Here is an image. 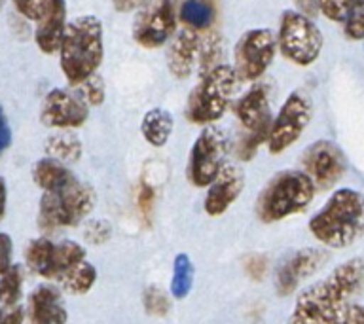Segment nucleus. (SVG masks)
Instances as JSON below:
<instances>
[{"mask_svg": "<svg viewBox=\"0 0 364 324\" xmlns=\"http://www.w3.org/2000/svg\"><path fill=\"white\" fill-rule=\"evenodd\" d=\"M105 55L102 23L99 17L85 14L67 23L63 34L59 59L68 84L76 85L97 72Z\"/></svg>", "mask_w": 364, "mask_h": 324, "instance_id": "nucleus-3", "label": "nucleus"}, {"mask_svg": "<svg viewBox=\"0 0 364 324\" xmlns=\"http://www.w3.org/2000/svg\"><path fill=\"white\" fill-rule=\"evenodd\" d=\"M114 2V8L118 11H131V10H136V8H141L146 0H112Z\"/></svg>", "mask_w": 364, "mask_h": 324, "instance_id": "nucleus-44", "label": "nucleus"}, {"mask_svg": "<svg viewBox=\"0 0 364 324\" xmlns=\"http://www.w3.org/2000/svg\"><path fill=\"white\" fill-rule=\"evenodd\" d=\"M85 261V249L76 241H63L55 244V252H53V261H51V273L50 279H59L67 275L70 269L80 266Z\"/></svg>", "mask_w": 364, "mask_h": 324, "instance_id": "nucleus-23", "label": "nucleus"}, {"mask_svg": "<svg viewBox=\"0 0 364 324\" xmlns=\"http://www.w3.org/2000/svg\"><path fill=\"white\" fill-rule=\"evenodd\" d=\"M73 91L87 104V107H101L105 102V80L101 74H91L84 82L73 85Z\"/></svg>", "mask_w": 364, "mask_h": 324, "instance_id": "nucleus-30", "label": "nucleus"}, {"mask_svg": "<svg viewBox=\"0 0 364 324\" xmlns=\"http://www.w3.org/2000/svg\"><path fill=\"white\" fill-rule=\"evenodd\" d=\"M243 267L252 281H262L267 273V258L264 254H249L243 260Z\"/></svg>", "mask_w": 364, "mask_h": 324, "instance_id": "nucleus-36", "label": "nucleus"}, {"mask_svg": "<svg viewBox=\"0 0 364 324\" xmlns=\"http://www.w3.org/2000/svg\"><path fill=\"white\" fill-rule=\"evenodd\" d=\"M11 2L23 17H27L31 21H38L40 17L44 16V11L48 10L51 0H11Z\"/></svg>", "mask_w": 364, "mask_h": 324, "instance_id": "nucleus-34", "label": "nucleus"}, {"mask_svg": "<svg viewBox=\"0 0 364 324\" xmlns=\"http://www.w3.org/2000/svg\"><path fill=\"white\" fill-rule=\"evenodd\" d=\"M33 178L34 184L42 188L44 192H55V190H61L73 180H76V176L67 169V165L51 158L38 159L34 163Z\"/></svg>", "mask_w": 364, "mask_h": 324, "instance_id": "nucleus-20", "label": "nucleus"}, {"mask_svg": "<svg viewBox=\"0 0 364 324\" xmlns=\"http://www.w3.org/2000/svg\"><path fill=\"white\" fill-rule=\"evenodd\" d=\"M0 303L6 307L17 306L23 290V271L19 266H11L4 275H0Z\"/></svg>", "mask_w": 364, "mask_h": 324, "instance_id": "nucleus-29", "label": "nucleus"}, {"mask_svg": "<svg viewBox=\"0 0 364 324\" xmlns=\"http://www.w3.org/2000/svg\"><path fill=\"white\" fill-rule=\"evenodd\" d=\"M11 144V129L10 124H8V119H6V114L0 107V156L10 148Z\"/></svg>", "mask_w": 364, "mask_h": 324, "instance_id": "nucleus-42", "label": "nucleus"}, {"mask_svg": "<svg viewBox=\"0 0 364 324\" xmlns=\"http://www.w3.org/2000/svg\"><path fill=\"white\" fill-rule=\"evenodd\" d=\"M25 309L21 306H10L0 309V324H23Z\"/></svg>", "mask_w": 364, "mask_h": 324, "instance_id": "nucleus-41", "label": "nucleus"}, {"mask_svg": "<svg viewBox=\"0 0 364 324\" xmlns=\"http://www.w3.org/2000/svg\"><path fill=\"white\" fill-rule=\"evenodd\" d=\"M267 136H269V131H247V135L241 139L237 146V156L243 161H249L256 156L258 148L267 142Z\"/></svg>", "mask_w": 364, "mask_h": 324, "instance_id": "nucleus-33", "label": "nucleus"}, {"mask_svg": "<svg viewBox=\"0 0 364 324\" xmlns=\"http://www.w3.org/2000/svg\"><path fill=\"white\" fill-rule=\"evenodd\" d=\"M65 28H67V4L65 0H51L48 10L36 21L34 28V42L38 50L46 55L59 51Z\"/></svg>", "mask_w": 364, "mask_h": 324, "instance_id": "nucleus-17", "label": "nucleus"}, {"mask_svg": "<svg viewBox=\"0 0 364 324\" xmlns=\"http://www.w3.org/2000/svg\"><path fill=\"white\" fill-rule=\"evenodd\" d=\"M28 323L31 324H65L67 311L59 290L42 284L28 296Z\"/></svg>", "mask_w": 364, "mask_h": 324, "instance_id": "nucleus-19", "label": "nucleus"}, {"mask_svg": "<svg viewBox=\"0 0 364 324\" xmlns=\"http://www.w3.org/2000/svg\"><path fill=\"white\" fill-rule=\"evenodd\" d=\"M2 2H4V0H0V6H2Z\"/></svg>", "mask_w": 364, "mask_h": 324, "instance_id": "nucleus-46", "label": "nucleus"}, {"mask_svg": "<svg viewBox=\"0 0 364 324\" xmlns=\"http://www.w3.org/2000/svg\"><path fill=\"white\" fill-rule=\"evenodd\" d=\"M136 201H139V209H141V215L144 218H150L154 209V201H156V190H154L150 184H142L139 188V195H136Z\"/></svg>", "mask_w": 364, "mask_h": 324, "instance_id": "nucleus-38", "label": "nucleus"}, {"mask_svg": "<svg viewBox=\"0 0 364 324\" xmlns=\"http://www.w3.org/2000/svg\"><path fill=\"white\" fill-rule=\"evenodd\" d=\"M237 84V74L230 65H218L209 72L201 74L199 84L188 97V122L198 125H210L218 122L226 112Z\"/></svg>", "mask_w": 364, "mask_h": 324, "instance_id": "nucleus-5", "label": "nucleus"}, {"mask_svg": "<svg viewBox=\"0 0 364 324\" xmlns=\"http://www.w3.org/2000/svg\"><path fill=\"white\" fill-rule=\"evenodd\" d=\"M193 284V264L186 254H178L173 264V279H171V294L182 300L190 294Z\"/></svg>", "mask_w": 364, "mask_h": 324, "instance_id": "nucleus-27", "label": "nucleus"}, {"mask_svg": "<svg viewBox=\"0 0 364 324\" xmlns=\"http://www.w3.org/2000/svg\"><path fill=\"white\" fill-rule=\"evenodd\" d=\"M277 40L269 28H250L235 44V74L239 80H258L273 63Z\"/></svg>", "mask_w": 364, "mask_h": 324, "instance_id": "nucleus-11", "label": "nucleus"}, {"mask_svg": "<svg viewBox=\"0 0 364 324\" xmlns=\"http://www.w3.org/2000/svg\"><path fill=\"white\" fill-rule=\"evenodd\" d=\"M6 201H8V188H6V180L0 176V220L6 215Z\"/></svg>", "mask_w": 364, "mask_h": 324, "instance_id": "nucleus-45", "label": "nucleus"}, {"mask_svg": "<svg viewBox=\"0 0 364 324\" xmlns=\"http://www.w3.org/2000/svg\"><path fill=\"white\" fill-rule=\"evenodd\" d=\"M46 153H48V158L57 159L61 163H74L82 156V142L74 133L61 131V133L48 136Z\"/></svg>", "mask_w": 364, "mask_h": 324, "instance_id": "nucleus-22", "label": "nucleus"}, {"mask_svg": "<svg viewBox=\"0 0 364 324\" xmlns=\"http://www.w3.org/2000/svg\"><path fill=\"white\" fill-rule=\"evenodd\" d=\"M110 233H112V230L108 226V222L105 220H93L85 227V239L93 244L107 243L110 239Z\"/></svg>", "mask_w": 364, "mask_h": 324, "instance_id": "nucleus-37", "label": "nucleus"}, {"mask_svg": "<svg viewBox=\"0 0 364 324\" xmlns=\"http://www.w3.org/2000/svg\"><path fill=\"white\" fill-rule=\"evenodd\" d=\"M315 198V184L301 171H281L267 182L256 201V215L272 224L306 210Z\"/></svg>", "mask_w": 364, "mask_h": 324, "instance_id": "nucleus-4", "label": "nucleus"}, {"mask_svg": "<svg viewBox=\"0 0 364 324\" xmlns=\"http://www.w3.org/2000/svg\"><path fill=\"white\" fill-rule=\"evenodd\" d=\"M141 133L148 144L161 148L167 144L173 133V116L165 108H152L144 114L141 122Z\"/></svg>", "mask_w": 364, "mask_h": 324, "instance_id": "nucleus-21", "label": "nucleus"}, {"mask_svg": "<svg viewBox=\"0 0 364 324\" xmlns=\"http://www.w3.org/2000/svg\"><path fill=\"white\" fill-rule=\"evenodd\" d=\"M176 33V11L173 0H146L133 21V38L139 45L154 50Z\"/></svg>", "mask_w": 364, "mask_h": 324, "instance_id": "nucleus-10", "label": "nucleus"}, {"mask_svg": "<svg viewBox=\"0 0 364 324\" xmlns=\"http://www.w3.org/2000/svg\"><path fill=\"white\" fill-rule=\"evenodd\" d=\"M199 45H201V34L193 28L184 27L173 34L167 50V67L175 78H190L196 63L199 61Z\"/></svg>", "mask_w": 364, "mask_h": 324, "instance_id": "nucleus-16", "label": "nucleus"}, {"mask_svg": "<svg viewBox=\"0 0 364 324\" xmlns=\"http://www.w3.org/2000/svg\"><path fill=\"white\" fill-rule=\"evenodd\" d=\"M245 186L243 171L237 165H224L216 178L209 184V192L205 198V212L210 216L224 215L235 199L241 195Z\"/></svg>", "mask_w": 364, "mask_h": 324, "instance_id": "nucleus-15", "label": "nucleus"}, {"mask_svg": "<svg viewBox=\"0 0 364 324\" xmlns=\"http://www.w3.org/2000/svg\"><path fill=\"white\" fill-rule=\"evenodd\" d=\"M296 8H298V14H301V16L309 17V19H313V17L318 16V2L317 0H294Z\"/></svg>", "mask_w": 364, "mask_h": 324, "instance_id": "nucleus-43", "label": "nucleus"}, {"mask_svg": "<svg viewBox=\"0 0 364 324\" xmlns=\"http://www.w3.org/2000/svg\"><path fill=\"white\" fill-rule=\"evenodd\" d=\"M228 153V136L218 127L207 125L193 142L188 159V180L193 186L207 188L224 167Z\"/></svg>", "mask_w": 364, "mask_h": 324, "instance_id": "nucleus-8", "label": "nucleus"}, {"mask_svg": "<svg viewBox=\"0 0 364 324\" xmlns=\"http://www.w3.org/2000/svg\"><path fill=\"white\" fill-rule=\"evenodd\" d=\"M364 286V260L351 258L298 296L289 324H334Z\"/></svg>", "mask_w": 364, "mask_h": 324, "instance_id": "nucleus-1", "label": "nucleus"}, {"mask_svg": "<svg viewBox=\"0 0 364 324\" xmlns=\"http://www.w3.org/2000/svg\"><path fill=\"white\" fill-rule=\"evenodd\" d=\"M318 11L328 17L330 21H343L353 0H317Z\"/></svg>", "mask_w": 364, "mask_h": 324, "instance_id": "nucleus-35", "label": "nucleus"}, {"mask_svg": "<svg viewBox=\"0 0 364 324\" xmlns=\"http://www.w3.org/2000/svg\"><path fill=\"white\" fill-rule=\"evenodd\" d=\"M309 232L330 249H346L364 235V195L351 188L336 190L309 220Z\"/></svg>", "mask_w": 364, "mask_h": 324, "instance_id": "nucleus-2", "label": "nucleus"}, {"mask_svg": "<svg viewBox=\"0 0 364 324\" xmlns=\"http://www.w3.org/2000/svg\"><path fill=\"white\" fill-rule=\"evenodd\" d=\"M343 31L347 38L364 40V0H353L343 17Z\"/></svg>", "mask_w": 364, "mask_h": 324, "instance_id": "nucleus-31", "label": "nucleus"}, {"mask_svg": "<svg viewBox=\"0 0 364 324\" xmlns=\"http://www.w3.org/2000/svg\"><path fill=\"white\" fill-rule=\"evenodd\" d=\"M93 207H95V192L91 190V186L76 178L61 190L44 192L40 199L38 226L46 233L76 226L90 215Z\"/></svg>", "mask_w": 364, "mask_h": 324, "instance_id": "nucleus-6", "label": "nucleus"}, {"mask_svg": "<svg viewBox=\"0 0 364 324\" xmlns=\"http://www.w3.org/2000/svg\"><path fill=\"white\" fill-rule=\"evenodd\" d=\"M11 252H14L11 237L6 233H0V275H4L11 267Z\"/></svg>", "mask_w": 364, "mask_h": 324, "instance_id": "nucleus-39", "label": "nucleus"}, {"mask_svg": "<svg viewBox=\"0 0 364 324\" xmlns=\"http://www.w3.org/2000/svg\"><path fill=\"white\" fill-rule=\"evenodd\" d=\"M311 114L313 108L309 97L301 91H292L279 110L277 118L272 122V129L267 136L269 152L281 153L292 146L309 125Z\"/></svg>", "mask_w": 364, "mask_h": 324, "instance_id": "nucleus-9", "label": "nucleus"}, {"mask_svg": "<svg viewBox=\"0 0 364 324\" xmlns=\"http://www.w3.org/2000/svg\"><path fill=\"white\" fill-rule=\"evenodd\" d=\"M97 281V271L95 267L87 264V261H82L80 266H76L74 269L67 273V275H63L59 279V283L65 290H67L68 294H85V292H90L93 288V284Z\"/></svg>", "mask_w": 364, "mask_h": 324, "instance_id": "nucleus-26", "label": "nucleus"}, {"mask_svg": "<svg viewBox=\"0 0 364 324\" xmlns=\"http://www.w3.org/2000/svg\"><path fill=\"white\" fill-rule=\"evenodd\" d=\"M279 48L290 63L307 67L317 61L323 50V34L313 19L287 10L279 23Z\"/></svg>", "mask_w": 364, "mask_h": 324, "instance_id": "nucleus-7", "label": "nucleus"}, {"mask_svg": "<svg viewBox=\"0 0 364 324\" xmlns=\"http://www.w3.org/2000/svg\"><path fill=\"white\" fill-rule=\"evenodd\" d=\"M90 116V107L80 99L73 90L55 87L44 97V104L40 110L42 124L51 129H74L85 124Z\"/></svg>", "mask_w": 364, "mask_h": 324, "instance_id": "nucleus-13", "label": "nucleus"}, {"mask_svg": "<svg viewBox=\"0 0 364 324\" xmlns=\"http://www.w3.org/2000/svg\"><path fill=\"white\" fill-rule=\"evenodd\" d=\"M181 19L188 28L193 31H209L215 21V8L210 0H184L181 6Z\"/></svg>", "mask_w": 364, "mask_h": 324, "instance_id": "nucleus-25", "label": "nucleus"}, {"mask_svg": "<svg viewBox=\"0 0 364 324\" xmlns=\"http://www.w3.org/2000/svg\"><path fill=\"white\" fill-rule=\"evenodd\" d=\"M328 260V252L323 249H298L279 261L275 269V290L279 296H290L304 279L311 277Z\"/></svg>", "mask_w": 364, "mask_h": 324, "instance_id": "nucleus-14", "label": "nucleus"}, {"mask_svg": "<svg viewBox=\"0 0 364 324\" xmlns=\"http://www.w3.org/2000/svg\"><path fill=\"white\" fill-rule=\"evenodd\" d=\"M224 55L220 34L210 31L205 36H201V45H199V72L205 74L213 70L215 67L222 65L220 57Z\"/></svg>", "mask_w": 364, "mask_h": 324, "instance_id": "nucleus-28", "label": "nucleus"}, {"mask_svg": "<svg viewBox=\"0 0 364 324\" xmlns=\"http://www.w3.org/2000/svg\"><path fill=\"white\" fill-rule=\"evenodd\" d=\"M334 324H364V306H349Z\"/></svg>", "mask_w": 364, "mask_h": 324, "instance_id": "nucleus-40", "label": "nucleus"}, {"mask_svg": "<svg viewBox=\"0 0 364 324\" xmlns=\"http://www.w3.org/2000/svg\"><path fill=\"white\" fill-rule=\"evenodd\" d=\"M301 165L318 190H328L334 186L347 171L346 156L330 141H317L307 146L301 156Z\"/></svg>", "mask_w": 364, "mask_h": 324, "instance_id": "nucleus-12", "label": "nucleus"}, {"mask_svg": "<svg viewBox=\"0 0 364 324\" xmlns=\"http://www.w3.org/2000/svg\"><path fill=\"white\" fill-rule=\"evenodd\" d=\"M142 306H144L148 315L165 317L171 309V301L161 288H158V286H148L144 290V294H142Z\"/></svg>", "mask_w": 364, "mask_h": 324, "instance_id": "nucleus-32", "label": "nucleus"}, {"mask_svg": "<svg viewBox=\"0 0 364 324\" xmlns=\"http://www.w3.org/2000/svg\"><path fill=\"white\" fill-rule=\"evenodd\" d=\"M235 114L247 131H269L272 129V110L269 97L264 85H255L235 102Z\"/></svg>", "mask_w": 364, "mask_h": 324, "instance_id": "nucleus-18", "label": "nucleus"}, {"mask_svg": "<svg viewBox=\"0 0 364 324\" xmlns=\"http://www.w3.org/2000/svg\"><path fill=\"white\" fill-rule=\"evenodd\" d=\"M55 243H51L48 237H38L31 241L25 250V261L31 271L44 279H50L51 261H53Z\"/></svg>", "mask_w": 364, "mask_h": 324, "instance_id": "nucleus-24", "label": "nucleus"}]
</instances>
